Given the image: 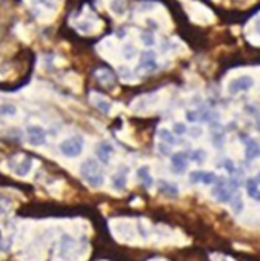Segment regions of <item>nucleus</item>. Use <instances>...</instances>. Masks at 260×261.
<instances>
[{
  "label": "nucleus",
  "mask_w": 260,
  "mask_h": 261,
  "mask_svg": "<svg viewBox=\"0 0 260 261\" xmlns=\"http://www.w3.org/2000/svg\"><path fill=\"white\" fill-rule=\"evenodd\" d=\"M80 175L91 188H100L105 183V175L102 172V168L94 159H88L82 163Z\"/></svg>",
  "instance_id": "obj_1"
},
{
  "label": "nucleus",
  "mask_w": 260,
  "mask_h": 261,
  "mask_svg": "<svg viewBox=\"0 0 260 261\" xmlns=\"http://www.w3.org/2000/svg\"><path fill=\"white\" fill-rule=\"evenodd\" d=\"M239 186L240 185L235 178H229L228 181H219V185L214 188L212 194H214V197H217L219 201L228 203V201H231L232 195L237 192Z\"/></svg>",
  "instance_id": "obj_2"
},
{
  "label": "nucleus",
  "mask_w": 260,
  "mask_h": 261,
  "mask_svg": "<svg viewBox=\"0 0 260 261\" xmlns=\"http://www.w3.org/2000/svg\"><path fill=\"white\" fill-rule=\"evenodd\" d=\"M83 139L82 137H69L63 140L59 146L60 152L68 159H76L83 152Z\"/></svg>",
  "instance_id": "obj_3"
},
{
  "label": "nucleus",
  "mask_w": 260,
  "mask_h": 261,
  "mask_svg": "<svg viewBox=\"0 0 260 261\" xmlns=\"http://www.w3.org/2000/svg\"><path fill=\"white\" fill-rule=\"evenodd\" d=\"M28 143L31 146H43L46 143V133L40 126H28Z\"/></svg>",
  "instance_id": "obj_4"
},
{
  "label": "nucleus",
  "mask_w": 260,
  "mask_h": 261,
  "mask_svg": "<svg viewBox=\"0 0 260 261\" xmlns=\"http://www.w3.org/2000/svg\"><path fill=\"white\" fill-rule=\"evenodd\" d=\"M252 86H254V80L249 75H242L229 83V92L231 94L245 92V91H249Z\"/></svg>",
  "instance_id": "obj_5"
},
{
  "label": "nucleus",
  "mask_w": 260,
  "mask_h": 261,
  "mask_svg": "<svg viewBox=\"0 0 260 261\" xmlns=\"http://www.w3.org/2000/svg\"><path fill=\"white\" fill-rule=\"evenodd\" d=\"M190 181L202 183V185H212L217 181V177H216V174L208 172V171H194L190 174Z\"/></svg>",
  "instance_id": "obj_6"
},
{
  "label": "nucleus",
  "mask_w": 260,
  "mask_h": 261,
  "mask_svg": "<svg viewBox=\"0 0 260 261\" xmlns=\"http://www.w3.org/2000/svg\"><path fill=\"white\" fill-rule=\"evenodd\" d=\"M140 71L145 72H153L157 69V60H156V54L153 51H145L140 57Z\"/></svg>",
  "instance_id": "obj_7"
},
{
  "label": "nucleus",
  "mask_w": 260,
  "mask_h": 261,
  "mask_svg": "<svg viewBox=\"0 0 260 261\" xmlns=\"http://www.w3.org/2000/svg\"><path fill=\"white\" fill-rule=\"evenodd\" d=\"M188 159L190 155L185 154V152H176L173 157H171V168L176 174H182L186 171L188 168Z\"/></svg>",
  "instance_id": "obj_8"
},
{
  "label": "nucleus",
  "mask_w": 260,
  "mask_h": 261,
  "mask_svg": "<svg viewBox=\"0 0 260 261\" xmlns=\"http://www.w3.org/2000/svg\"><path fill=\"white\" fill-rule=\"evenodd\" d=\"M128 172H129V169L125 168V166H122V168H119V171L114 174V177H112V186H114L117 191H123V189L126 188V183H128Z\"/></svg>",
  "instance_id": "obj_9"
},
{
  "label": "nucleus",
  "mask_w": 260,
  "mask_h": 261,
  "mask_svg": "<svg viewBox=\"0 0 260 261\" xmlns=\"http://www.w3.org/2000/svg\"><path fill=\"white\" fill-rule=\"evenodd\" d=\"M91 103L99 109V111H102V112H105V114H109L111 112V101L105 97V95H102V94H97V92H94V94H91Z\"/></svg>",
  "instance_id": "obj_10"
},
{
  "label": "nucleus",
  "mask_w": 260,
  "mask_h": 261,
  "mask_svg": "<svg viewBox=\"0 0 260 261\" xmlns=\"http://www.w3.org/2000/svg\"><path fill=\"white\" fill-rule=\"evenodd\" d=\"M112 152H114V148H112L109 143H106V142H102V143L97 146V159H99L100 163H103V165H108V163H109Z\"/></svg>",
  "instance_id": "obj_11"
},
{
  "label": "nucleus",
  "mask_w": 260,
  "mask_h": 261,
  "mask_svg": "<svg viewBox=\"0 0 260 261\" xmlns=\"http://www.w3.org/2000/svg\"><path fill=\"white\" fill-rule=\"evenodd\" d=\"M260 157V145L255 140H248L245 148V159L248 162H252Z\"/></svg>",
  "instance_id": "obj_12"
},
{
  "label": "nucleus",
  "mask_w": 260,
  "mask_h": 261,
  "mask_svg": "<svg viewBox=\"0 0 260 261\" xmlns=\"http://www.w3.org/2000/svg\"><path fill=\"white\" fill-rule=\"evenodd\" d=\"M94 75H96V79H97L102 85H105V86L114 83V74H112L109 69H99V71H96Z\"/></svg>",
  "instance_id": "obj_13"
},
{
  "label": "nucleus",
  "mask_w": 260,
  "mask_h": 261,
  "mask_svg": "<svg viewBox=\"0 0 260 261\" xmlns=\"http://www.w3.org/2000/svg\"><path fill=\"white\" fill-rule=\"evenodd\" d=\"M159 191L163 194V195H167V197H177L179 195V189H177V186L176 185H173V183H168V181H159Z\"/></svg>",
  "instance_id": "obj_14"
},
{
  "label": "nucleus",
  "mask_w": 260,
  "mask_h": 261,
  "mask_svg": "<svg viewBox=\"0 0 260 261\" xmlns=\"http://www.w3.org/2000/svg\"><path fill=\"white\" fill-rule=\"evenodd\" d=\"M246 192L248 195L255 200V201H260V189H258V183L254 180V178H248L246 181Z\"/></svg>",
  "instance_id": "obj_15"
},
{
  "label": "nucleus",
  "mask_w": 260,
  "mask_h": 261,
  "mask_svg": "<svg viewBox=\"0 0 260 261\" xmlns=\"http://www.w3.org/2000/svg\"><path fill=\"white\" fill-rule=\"evenodd\" d=\"M137 174H139V178H140L142 185H145V188H151L154 185V180L151 177V172H150V168L148 166H142L137 171Z\"/></svg>",
  "instance_id": "obj_16"
},
{
  "label": "nucleus",
  "mask_w": 260,
  "mask_h": 261,
  "mask_svg": "<svg viewBox=\"0 0 260 261\" xmlns=\"http://www.w3.org/2000/svg\"><path fill=\"white\" fill-rule=\"evenodd\" d=\"M31 168H33V160H31L30 157H25V159L19 163V166L16 168V174L20 175V177H25V175L30 174Z\"/></svg>",
  "instance_id": "obj_17"
},
{
  "label": "nucleus",
  "mask_w": 260,
  "mask_h": 261,
  "mask_svg": "<svg viewBox=\"0 0 260 261\" xmlns=\"http://www.w3.org/2000/svg\"><path fill=\"white\" fill-rule=\"evenodd\" d=\"M157 137L163 142V143H167V145H174L176 143V140H174V136H173V133L171 130H168V129H165V127H162V129H159V133H157Z\"/></svg>",
  "instance_id": "obj_18"
},
{
  "label": "nucleus",
  "mask_w": 260,
  "mask_h": 261,
  "mask_svg": "<svg viewBox=\"0 0 260 261\" xmlns=\"http://www.w3.org/2000/svg\"><path fill=\"white\" fill-rule=\"evenodd\" d=\"M17 114V106L13 103H4L0 105V115L4 117H14Z\"/></svg>",
  "instance_id": "obj_19"
},
{
  "label": "nucleus",
  "mask_w": 260,
  "mask_h": 261,
  "mask_svg": "<svg viewBox=\"0 0 260 261\" xmlns=\"http://www.w3.org/2000/svg\"><path fill=\"white\" fill-rule=\"evenodd\" d=\"M231 206H232V209H234V212L235 214H239V212H242V209H243V200H242V195H239L237 192L232 195V198H231Z\"/></svg>",
  "instance_id": "obj_20"
},
{
  "label": "nucleus",
  "mask_w": 260,
  "mask_h": 261,
  "mask_svg": "<svg viewBox=\"0 0 260 261\" xmlns=\"http://www.w3.org/2000/svg\"><path fill=\"white\" fill-rule=\"evenodd\" d=\"M136 56H137V49L134 45H125L123 46V57L126 60H133Z\"/></svg>",
  "instance_id": "obj_21"
},
{
  "label": "nucleus",
  "mask_w": 260,
  "mask_h": 261,
  "mask_svg": "<svg viewBox=\"0 0 260 261\" xmlns=\"http://www.w3.org/2000/svg\"><path fill=\"white\" fill-rule=\"evenodd\" d=\"M140 40H142V43L145 45V46H154V43H156V39H154V34L153 33H142V36H140Z\"/></svg>",
  "instance_id": "obj_22"
},
{
  "label": "nucleus",
  "mask_w": 260,
  "mask_h": 261,
  "mask_svg": "<svg viewBox=\"0 0 260 261\" xmlns=\"http://www.w3.org/2000/svg\"><path fill=\"white\" fill-rule=\"evenodd\" d=\"M190 157H191V160H194L196 163L202 165V163L206 160V152H205V151H202V149H197V151H194Z\"/></svg>",
  "instance_id": "obj_23"
},
{
  "label": "nucleus",
  "mask_w": 260,
  "mask_h": 261,
  "mask_svg": "<svg viewBox=\"0 0 260 261\" xmlns=\"http://www.w3.org/2000/svg\"><path fill=\"white\" fill-rule=\"evenodd\" d=\"M111 8H112V11L115 13V14H123L125 13V4H123V0H114L112 2V5H111Z\"/></svg>",
  "instance_id": "obj_24"
},
{
  "label": "nucleus",
  "mask_w": 260,
  "mask_h": 261,
  "mask_svg": "<svg viewBox=\"0 0 260 261\" xmlns=\"http://www.w3.org/2000/svg\"><path fill=\"white\" fill-rule=\"evenodd\" d=\"M173 130H174V134H176V136H183V134L186 133V126H185L183 123H174Z\"/></svg>",
  "instance_id": "obj_25"
},
{
  "label": "nucleus",
  "mask_w": 260,
  "mask_h": 261,
  "mask_svg": "<svg viewBox=\"0 0 260 261\" xmlns=\"http://www.w3.org/2000/svg\"><path fill=\"white\" fill-rule=\"evenodd\" d=\"M186 118H188V121H193V123L200 121V112L199 111H190L186 114Z\"/></svg>",
  "instance_id": "obj_26"
},
{
  "label": "nucleus",
  "mask_w": 260,
  "mask_h": 261,
  "mask_svg": "<svg viewBox=\"0 0 260 261\" xmlns=\"http://www.w3.org/2000/svg\"><path fill=\"white\" fill-rule=\"evenodd\" d=\"M157 148H159V152L162 154V155H171V148H170V145H167V143H159L157 145Z\"/></svg>",
  "instance_id": "obj_27"
},
{
  "label": "nucleus",
  "mask_w": 260,
  "mask_h": 261,
  "mask_svg": "<svg viewBox=\"0 0 260 261\" xmlns=\"http://www.w3.org/2000/svg\"><path fill=\"white\" fill-rule=\"evenodd\" d=\"M190 134H191L193 139H199V137L203 134V130H202V127H199V126H191Z\"/></svg>",
  "instance_id": "obj_28"
},
{
  "label": "nucleus",
  "mask_w": 260,
  "mask_h": 261,
  "mask_svg": "<svg viewBox=\"0 0 260 261\" xmlns=\"http://www.w3.org/2000/svg\"><path fill=\"white\" fill-rule=\"evenodd\" d=\"M225 168H226V169H228V171L232 174V171H234V166H232V163H231L229 160H226V162H225Z\"/></svg>",
  "instance_id": "obj_29"
},
{
  "label": "nucleus",
  "mask_w": 260,
  "mask_h": 261,
  "mask_svg": "<svg viewBox=\"0 0 260 261\" xmlns=\"http://www.w3.org/2000/svg\"><path fill=\"white\" fill-rule=\"evenodd\" d=\"M254 180H255V181H257V183L260 185V172H258V174H257V175L254 177Z\"/></svg>",
  "instance_id": "obj_30"
},
{
  "label": "nucleus",
  "mask_w": 260,
  "mask_h": 261,
  "mask_svg": "<svg viewBox=\"0 0 260 261\" xmlns=\"http://www.w3.org/2000/svg\"><path fill=\"white\" fill-rule=\"evenodd\" d=\"M258 129H260V123H258Z\"/></svg>",
  "instance_id": "obj_31"
}]
</instances>
